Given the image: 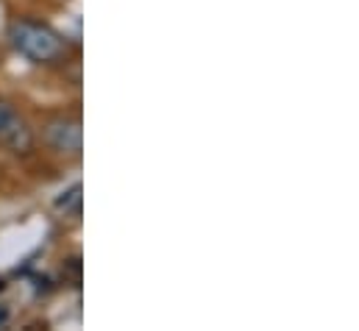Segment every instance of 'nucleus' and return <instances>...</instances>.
Returning <instances> with one entry per match:
<instances>
[{
    "label": "nucleus",
    "mask_w": 359,
    "mask_h": 331,
    "mask_svg": "<svg viewBox=\"0 0 359 331\" xmlns=\"http://www.w3.org/2000/svg\"><path fill=\"white\" fill-rule=\"evenodd\" d=\"M8 39H11L17 53H22L25 59H31L36 65H50V62H59L65 56V39L50 25H42L34 20L11 22Z\"/></svg>",
    "instance_id": "obj_1"
},
{
    "label": "nucleus",
    "mask_w": 359,
    "mask_h": 331,
    "mask_svg": "<svg viewBox=\"0 0 359 331\" xmlns=\"http://www.w3.org/2000/svg\"><path fill=\"white\" fill-rule=\"evenodd\" d=\"M31 142H34V140H31L28 123L17 114L14 106H8V103L0 100V145L11 148V151H17V154H25V151L31 148Z\"/></svg>",
    "instance_id": "obj_2"
},
{
    "label": "nucleus",
    "mask_w": 359,
    "mask_h": 331,
    "mask_svg": "<svg viewBox=\"0 0 359 331\" xmlns=\"http://www.w3.org/2000/svg\"><path fill=\"white\" fill-rule=\"evenodd\" d=\"M3 320H6V312H0V323H3Z\"/></svg>",
    "instance_id": "obj_5"
},
{
    "label": "nucleus",
    "mask_w": 359,
    "mask_h": 331,
    "mask_svg": "<svg viewBox=\"0 0 359 331\" xmlns=\"http://www.w3.org/2000/svg\"><path fill=\"white\" fill-rule=\"evenodd\" d=\"M59 206L62 209H67V206H73L76 212H79V206H81V187H73L65 198H59Z\"/></svg>",
    "instance_id": "obj_4"
},
{
    "label": "nucleus",
    "mask_w": 359,
    "mask_h": 331,
    "mask_svg": "<svg viewBox=\"0 0 359 331\" xmlns=\"http://www.w3.org/2000/svg\"><path fill=\"white\" fill-rule=\"evenodd\" d=\"M45 142L59 154H79L81 151V123L59 117L45 126Z\"/></svg>",
    "instance_id": "obj_3"
}]
</instances>
